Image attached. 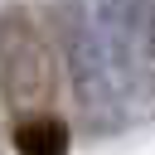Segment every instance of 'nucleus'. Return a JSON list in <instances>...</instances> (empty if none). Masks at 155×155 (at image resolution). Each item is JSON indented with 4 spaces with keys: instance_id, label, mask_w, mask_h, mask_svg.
Segmentation results:
<instances>
[{
    "instance_id": "nucleus-1",
    "label": "nucleus",
    "mask_w": 155,
    "mask_h": 155,
    "mask_svg": "<svg viewBox=\"0 0 155 155\" xmlns=\"http://www.w3.org/2000/svg\"><path fill=\"white\" fill-rule=\"evenodd\" d=\"M58 92V53L48 24L29 5H10L0 15V97L15 116L48 111Z\"/></svg>"
},
{
    "instance_id": "nucleus-2",
    "label": "nucleus",
    "mask_w": 155,
    "mask_h": 155,
    "mask_svg": "<svg viewBox=\"0 0 155 155\" xmlns=\"http://www.w3.org/2000/svg\"><path fill=\"white\" fill-rule=\"evenodd\" d=\"M58 24V39H63V58H68V78H73V97H78V111L87 121V131H111L116 116H121V78L111 68V53L97 34V19H87V10L78 0H58L53 15Z\"/></svg>"
},
{
    "instance_id": "nucleus-3",
    "label": "nucleus",
    "mask_w": 155,
    "mask_h": 155,
    "mask_svg": "<svg viewBox=\"0 0 155 155\" xmlns=\"http://www.w3.org/2000/svg\"><path fill=\"white\" fill-rule=\"evenodd\" d=\"M150 5L155 0H97V34L111 53L116 78H131V68H136V44L145 39Z\"/></svg>"
},
{
    "instance_id": "nucleus-4",
    "label": "nucleus",
    "mask_w": 155,
    "mask_h": 155,
    "mask_svg": "<svg viewBox=\"0 0 155 155\" xmlns=\"http://www.w3.org/2000/svg\"><path fill=\"white\" fill-rule=\"evenodd\" d=\"M73 131L53 111H29L15 121V155H68Z\"/></svg>"
},
{
    "instance_id": "nucleus-5",
    "label": "nucleus",
    "mask_w": 155,
    "mask_h": 155,
    "mask_svg": "<svg viewBox=\"0 0 155 155\" xmlns=\"http://www.w3.org/2000/svg\"><path fill=\"white\" fill-rule=\"evenodd\" d=\"M145 53H150V63H155V5H150V19H145Z\"/></svg>"
}]
</instances>
